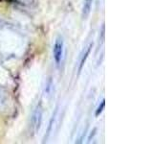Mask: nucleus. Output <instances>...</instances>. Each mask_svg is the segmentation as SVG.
<instances>
[{
    "label": "nucleus",
    "instance_id": "obj_1",
    "mask_svg": "<svg viewBox=\"0 0 153 144\" xmlns=\"http://www.w3.org/2000/svg\"><path fill=\"white\" fill-rule=\"evenodd\" d=\"M42 114H43V110L41 107V104H38L36 110H33L31 118V128L33 134H36L40 129V125L42 122Z\"/></svg>",
    "mask_w": 153,
    "mask_h": 144
},
{
    "label": "nucleus",
    "instance_id": "obj_2",
    "mask_svg": "<svg viewBox=\"0 0 153 144\" xmlns=\"http://www.w3.org/2000/svg\"><path fill=\"white\" fill-rule=\"evenodd\" d=\"M63 49H64V43L61 38H56V40L53 46V58L56 65H59L63 57Z\"/></svg>",
    "mask_w": 153,
    "mask_h": 144
},
{
    "label": "nucleus",
    "instance_id": "obj_3",
    "mask_svg": "<svg viewBox=\"0 0 153 144\" xmlns=\"http://www.w3.org/2000/svg\"><path fill=\"white\" fill-rule=\"evenodd\" d=\"M92 47H93V44L91 43V44H89V46L86 48V50L84 52V54L82 55V57H81V59H80V62H79V73H80V71L82 70L83 68V66L85 64V62L86 61H87L88 59V57L90 55V53H91V50H92Z\"/></svg>",
    "mask_w": 153,
    "mask_h": 144
},
{
    "label": "nucleus",
    "instance_id": "obj_4",
    "mask_svg": "<svg viewBox=\"0 0 153 144\" xmlns=\"http://www.w3.org/2000/svg\"><path fill=\"white\" fill-rule=\"evenodd\" d=\"M94 0H84L83 1V6H82V17L83 18H87L89 16V14L91 12V9H92V5H93Z\"/></svg>",
    "mask_w": 153,
    "mask_h": 144
},
{
    "label": "nucleus",
    "instance_id": "obj_5",
    "mask_svg": "<svg viewBox=\"0 0 153 144\" xmlns=\"http://www.w3.org/2000/svg\"><path fill=\"white\" fill-rule=\"evenodd\" d=\"M13 1L22 7H28V8H33L36 6L37 4V0H13Z\"/></svg>",
    "mask_w": 153,
    "mask_h": 144
},
{
    "label": "nucleus",
    "instance_id": "obj_6",
    "mask_svg": "<svg viewBox=\"0 0 153 144\" xmlns=\"http://www.w3.org/2000/svg\"><path fill=\"white\" fill-rule=\"evenodd\" d=\"M8 105V97L7 93L5 92L3 89L0 88V109L4 110L7 108Z\"/></svg>",
    "mask_w": 153,
    "mask_h": 144
},
{
    "label": "nucleus",
    "instance_id": "obj_7",
    "mask_svg": "<svg viewBox=\"0 0 153 144\" xmlns=\"http://www.w3.org/2000/svg\"><path fill=\"white\" fill-rule=\"evenodd\" d=\"M104 107H105V100L102 99V101L100 102V106L98 107V109L96 110V112H95V115H96V116H99V115L102 112V110H103Z\"/></svg>",
    "mask_w": 153,
    "mask_h": 144
}]
</instances>
